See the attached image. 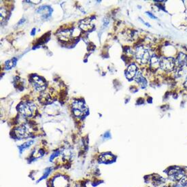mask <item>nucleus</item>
I'll return each mask as SVG.
<instances>
[{
	"label": "nucleus",
	"mask_w": 187,
	"mask_h": 187,
	"mask_svg": "<svg viewBox=\"0 0 187 187\" xmlns=\"http://www.w3.org/2000/svg\"><path fill=\"white\" fill-rule=\"evenodd\" d=\"M19 112L26 117H31L36 111V105L31 102H26L21 104L18 107Z\"/></svg>",
	"instance_id": "f257e3e1"
},
{
	"label": "nucleus",
	"mask_w": 187,
	"mask_h": 187,
	"mask_svg": "<svg viewBox=\"0 0 187 187\" xmlns=\"http://www.w3.org/2000/svg\"><path fill=\"white\" fill-rule=\"evenodd\" d=\"M72 110L74 115L77 117H82L88 113V108L85 103L80 100L74 101L72 104Z\"/></svg>",
	"instance_id": "f03ea898"
},
{
	"label": "nucleus",
	"mask_w": 187,
	"mask_h": 187,
	"mask_svg": "<svg viewBox=\"0 0 187 187\" xmlns=\"http://www.w3.org/2000/svg\"><path fill=\"white\" fill-rule=\"evenodd\" d=\"M135 58L140 64H146L150 59V53L146 48L139 47L135 50Z\"/></svg>",
	"instance_id": "7ed1b4c3"
},
{
	"label": "nucleus",
	"mask_w": 187,
	"mask_h": 187,
	"mask_svg": "<svg viewBox=\"0 0 187 187\" xmlns=\"http://www.w3.org/2000/svg\"><path fill=\"white\" fill-rule=\"evenodd\" d=\"M30 82L37 91H44L46 89V87H47V83H46L44 80H43V78L37 75L31 76Z\"/></svg>",
	"instance_id": "20e7f679"
},
{
	"label": "nucleus",
	"mask_w": 187,
	"mask_h": 187,
	"mask_svg": "<svg viewBox=\"0 0 187 187\" xmlns=\"http://www.w3.org/2000/svg\"><path fill=\"white\" fill-rule=\"evenodd\" d=\"M176 61L172 57H163L160 59V67L165 72H172L174 69Z\"/></svg>",
	"instance_id": "39448f33"
},
{
	"label": "nucleus",
	"mask_w": 187,
	"mask_h": 187,
	"mask_svg": "<svg viewBox=\"0 0 187 187\" xmlns=\"http://www.w3.org/2000/svg\"><path fill=\"white\" fill-rule=\"evenodd\" d=\"M168 176L171 180L178 181L181 180V179L185 176L184 171L180 167H173L168 172Z\"/></svg>",
	"instance_id": "423d86ee"
},
{
	"label": "nucleus",
	"mask_w": 187,
	"mask_h": 187,
	"mask_svg": "<svg viewBox=\"0 0 187 187\" xmlns=\"http://www.w3.org/2000/svg\"><path fill=\"white\" fill-rule=\"evenodd\" d=\"M15 134L18 139H25V138L29 137L31 133L29 127L25 124H23V125L17 127L15 129Z\"/></svg>",
	"instance_id": "0eeeda50"
},
{
	"label": "nucleus",
	"mask_w": 187,
	"mask_h": 187,
	"mask_svg": "<svg viewBox=\"0 0 187 187\" xmlns=\"http://www.w3.org/2000/svg\"><path fill=\"white\" fill-rule=\"evenodd\" d=\"M67 184H68L67 180L63 176L56 177L53 182V185L54 187H67Z\"/></svg>",
	"instance_id": "6e6552de"
},
{
	"label": "nucleus",
	"mask_w": 187,
	"mask_h": 187,
	"mask_svg": "<svg viewBox=\"0 0 187 187\" xmlns=\"http://www.w3.org/2000/svg\"><path fill=\"white\" fill-rule=\"evenodd\" d=\"M57 36L59 37V38L60 39L61 41L67 42L73 37L72 31L69 30V29L61 31L57 34Z\"/></svg>",
	"instance_id": "1a4fd4ad"
},
{
	"label": "nucleus",
	"mask_w": 187,
	"mask_h": 187,
	"mask_svg": "<svg viewBox=\"0 0 187 187\" xmlns=\"http://www.w3.org/2000/svg\"><path fill=\"white\" fill-rule=\"evenodd\" d=\"M79 27L82 30L86 31L93 28V25L91 24V19L89 18H86L85 19L80 21Z\"/></svg>",
	"instance_id": "9d476101"
},
{
	"label": "nucleus",
	"mask_w": 187,
	"mask_h": 187,
	"mask_svg": "<svg viewBox=\"0 0 187 187\" xmlns=\"http://www.w3.org/2000/svg\"><path fill=\"white\" fill-rule=\"evenodd\" d=\"M135 80L136 82L139 84V85L142 88H146L147 86V81H146V78L143 76L142 74L140 72H137L136 73V75L135 76Z\"/></svg>",
	"instance_id": "9b49d317"
},
{
	"label": "nucleus",
	"mask_w": 187,
	"mask_h": 187,
	"mask_svg": "<svg viewBox=\"0 0 187 187\" xmlns=\"http://www.w3.org/2000/svg\"><path fill=\"white\" fill-rule=\"evenodd\" d=\"M137 73V67L135 64H131L128 67L126 71V77L129 79L134 78Z\"/></svg>",
	"instance_id": "f8f14e48"
},
{
	"label": "nucleus",
	"mask_w": 187,
	"mask_h": 187,
	"mask_svg": "<svg viewBox=\"0 0 187 187\" xmlns=\"http://www.w3.org/2000/svg\"><path fill=\"white\" fill-rule=\"evenodd\" d=\"M186 61H187V56L185 54L180 53L177 59H176V64L177 65L178 67H183L184 66L186 65Z\"/></svg>",
	"instance_id": "ddd939ff"
},
{
	"label": "nucleus",
	"mask_w": 187,
	"mask_h": 187,
	"mask_svg": "<svg viewBox=\"0 0 187 187\" xmlns=\"http://www.w3.org/2000/svg\"><path fill=\"white\" fill-rule=\"evenodd\" d=\"M150 66L152 69L155 71L160 67V59L156 55L151 56L150 59Z\"/></svg>",
	"instance_id": "4468645a"
},
{
	"label": "nucleus",
	"mask_w": 187,
	"mask_h": 187,
	"mask_svg": "<svg viewBox=\"0 0 187 187\" xmlns=\"http://www.w3.org/2000/svg\"><path fill=\"white\" fill-rule=\"evenodd\" d=\"M114 157L113 155L110 154H104L100 156L99 158V162L100 163H108L112 162Z\"/></svg>",
	"instance_id": "2eb2a0df"
},
{
	"label": "nucleus",
	"mask_w": 187,
	"mask_h": 187,
	"mask_svg": "<svg viewBox=\"0 0 187 187\" xmlns=\"http://www.w3.org/2000/svg\"><path fill=\"white\" fill-rule=\"evenodd\" d=\"M40 101L42 102V103H45V104H47V103H48L50 102L51 100V97L50 96L49 94L48 93H42V95L40 97Z\"/></svg>",
	"instance_id": "dca6fc26"
},
{
	"label": "nucleus",
	"mask_w": 187,
	"mask_h": 187,
	"mask_svg": "<svg viewBox=\"0 0 187 187\" xmlns=\"http://www.w3.org/2000/svg\"><path fill=\"white\" fill-rule=\"evenodd\" d=\"M15 59H12V60H10V61H8L6 62V65H5V66H6V69H11L13 66H15V65L16 64V62H14Z\"/></svg>",
	"instance_id": "f3484780"
},
{
	"label": "nucleus",
	"mask_w": 187,
	"mask_h": 187,
	"mask_svg": "<svg viewBox=\"0 0 187 187\" xmlns=\"http://www.w3.org/2000/svg\"><path fill=\"white\" fill-rule=\"evenodd\" d=\"M33 143H34V141H29V142L25 143H24V144H23L22 146H19L20 150H21V151H22L23 150H25V148H28L29 146H30Z\"/></svg>",
	"instance_id": "a211bd4d"
},
{
	"label": "nucleus",
	"mask_w": 187,
	"mask_h": 187,
	"mask_svg": "<svg viewBox=\"0 0 187 187\" xmlns=\"http://www.w3.org/2000/svg\"><path fill=\"white\" fill-rule=\"evenodd\" d=\"M7 16V11L4 7L1 8V19L4 20Z\"/></svg>",
	"instance_id": "6ab92c4d"
},
{
	"label": "nucleus",
	"mask_w": 187,
	"mask_h": 187,
	"mask_svg": "<svg viewBox=\"0 0 187 187\" xmlns=\"http://www.w3.org/2000/svg\"><path fill=\"white\" fill-rule=\"evenodd\" d=\"M59 154H60V151H56V152H55V153H53V154H52V155H51L50 158V161H53V159H55L56 156H59Z\"/></svg>",
	"instance_id": "aec40b11"
},
{
	"label": "nucleus",
	"mask_w": 187,
	"mask_h": 187,
	"mask_svg": "<svg viewBox=\"0 0 187 187\" xmlns=\"http://www.w3.org/2000/svg\"><path fill=\"white\" fill-rule=\"evenodd\" d=\"M79 34H80V31H78L77 29H74V30L72 31V36H73V37L79 36Z\"/></svg>",
	"instance_id": "412c9836"
},
{
	"label": "nucleus",
	"mask_w": 187,
	"mask_h": 187,
	"mask_svg": "<svg viewBox=\"0 0 187 187\" xmlns=\"http://www.w3.org/2000/svg\"><path fill=\"white\" fill-rule=\"evenodd\" d=\"M50 168H48V169H47V173H45V174L43 176V177H42L40 179V180H38V182L40 181V180H42V179H44V178H47V176L49 174V173H50Z\"/></svg>",
	"instance_id": "4be33fe9"
},
{
	"label": "nucleus",
	"mask_w": 187,
	"mask_h": 187,
	"mask_svg": "<svg viewBox=\"0 0 187 187\" xmlns=\"http://www.w3.org/2000/svg\"><path fill=\"white\" fill-rule=\"evenodd\" d=\"M146 14H147V15L149 16V17H151L152 18H153V19H154V18H156V17H154V16H153V15H152L150 12H146Z\"/></svg>",
	"instance_id": "5701e85b"
},
{
	"label": "nucleus",
	"mask_w": 187,
	"mask_h": 187,
	"mask_svg": "<svg viewBox=\"0 0 187 187\" xmlns=\"http://www.w3.org/2000/svg\"><path fill=\"white\" fill-rule=\"evenodd\" d=\"M184 86H185V87L187 89V77H186V79L185 82H184Z\"/></svg>",
	"instance_id": "b1692460"
},
{
	"label": "nucleus",
	"mask_w": 187,
	"mask_h": 187,
	"mask_svg": "<svg viewBox=\"0 0 187 187\" xmlns=\"http://www.w3.org/2000/svg\"><path fill=\"white\" fill-rule=\"evenodd\" d=\"M163 187H167V186H163Z\"/></svg>",
	"instance_id": "393cba45"
},
{
	"label": "nucleus",
	"mask_w": 187,
	"mask_h": 187,
	"mask_svg": "<svg viewBox=\"0 0 187 187\" xmlns=\"http://www.w3.org/2000/svg\"><path fill=\"white\" fill-rule=\"evenodd\" d=\"M186 65H187V61H186Z\"/></svg>",
	"instance_id": "a878e982"
}]
</instances>
